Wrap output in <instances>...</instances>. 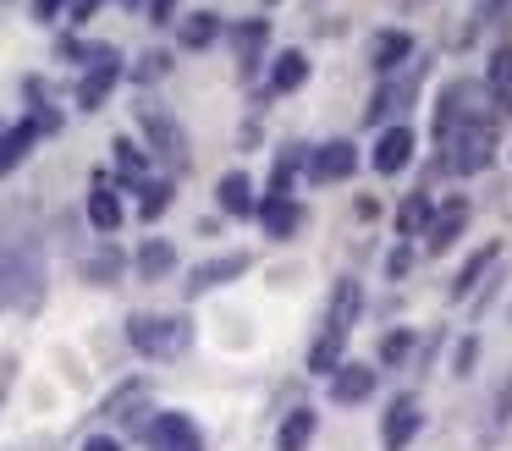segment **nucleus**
<instances>
[{
    "instance_id": "nucleus-1",
    "label": "nucleus",
    "mask_w": 512,
    "mask_h": 451,
    "mask_svg": "<svg viewBox=\"0 0 512 451\" xmlns=\"http://www.w3.org/2000/svg\"><path fill=\"white\" fill-rule=\"evenodd\" d=\"M435 149H446L441 160H446V171H457V176L490 171V160H496V121H490V110H468Z\"/></svg>"
},
{
    "instance_id": "nucleus-2",
    "label": "nucleus",
    "mask_w": 512,
    "mask_h": 451,
    "mask_svg": "<svg viewBox=\"0 0 512 451\" xmlns=\"http://www.w3.org/2000/svg\"><path fill=\"white\" fill-rule=\"evenodd\" d=\"M45 297V259L34 242L0 248V308H39Z\"/></svg>"
},
{
    "instance_id": "nucleus-3",
    "label": "nucleus",
    "mask_w": 512,
    "mask_h": 451,
    "mask_svg": "<svg viewBox=\"0 0 512 451\" xmlns=\"http://www.w3.org/2000/svg\"><path fill=\"white\" fill-rule=\"evenodd\" d=\"M127 341L144 358H177V352H188L193 325L182 314H133L127 319Z\"/></svg>"
},
{
    "instance_id": "nucleus-4",
    "label": "nucleus",
    "mask_w": 512,
    "mask_h": 451,
    "mask_svg": "<svg viewBox=\"0 0 512 451\" xmlns=\"http://www.w3.org/2000/svg\"><path fill=\"white\" fill-rule=\"evenodd\" d=\"M138 127H144L149 149H155L160 160L171 165V171H188V132H182V121L171 116V110H160V105H138Z\"/></svg>"
},
{
    "instance_id": "nucleus-5",
    "label": "nucleus",
    "mask_w": 512,
    "mask_h": 451,
    "mask_svg": "<svg viewBox=\"0 0 512 451\" xmlns=\"http://www.w3.org/2000/svg\"><path fill=\"white\" fill-rule=\"evenodd\" d=\"M419 429H424V407H419V396H408V391L391 396L386 413H380V446H386V451H408Z\"/></svg>"
},
{
    "instance_id": "nucleus-6",
    "label": "nucleus",
    "mask_w": 512,
    "mask_h": 451,
    "mask_svg": "<svg viewBox=\"0 0 512 451\" xmlns=\"http://www.w3.org/2000/svg\"><path fill=\"white\" fill-rule=\"evenodd\" d=\"M468 215H474V209H468V198H446V204L430 215V226H424V253H430V259L452 253L457 237L468 231Z\"/></svg>"
},
{
    "instance_id": "nucleus-7",
    "label": "nucleus",
    "mask_w": 512,
    "mask_h": 451,
    "mask_svg": "<svg viewBox=\"0 0 512 451\" xmlns=\"http://www.w3.org/2000/svg\"><path fill=\"white\" fill-rule=\"evenodd\" d=\"M353 171H358V143L331 138V143H320V149H309V182H314V187L347 182Z\"/></svg>"
},
{
    "instance_id": "nucleus-8",
    "label": "nucleus",
    "mask_w": 512,
    "mask_h": 451,
    "mask_svg": "<svg viewBox=\"0 0 512 451\" xmlns=\"http://www.w3.org/2000/svg\"><path fill=\"white\" fill-rule=\"evenodd\" d=\"M358 308H364V286H358L353 275H336V286H331V308H325V336H336V341L353 336Z\"/></svg>"
},
{
    "instance_id": "nucleus-9",
    "label": "nucleus",
    "mask_w": 512,
    "mask_h": 451,
    "mask_svg": "<svg viewBox=\"0 0 512 451\" xmlns=\"http://www.w3.org/2000/svg\"><path fill=\"white\" fill-rule=\"evenodd\" d=\"M149 446L155 451H204V435L188 413H160V418H149Z\"/></svg>"
},
{
    "instance_id": "nucleus-10",
    "label": "nucleus",
    "mask_w": 512,
    "mask_h": 451,
    "mask_svg": "<svg viewBox=\"0 0 512 451\" xmlns=\"http://www.w3.org/2000/svg\"><path fill=\"white\" fill-rule=\"evenodd\" d=\"M413 149H419V138L408 127H386L375 138V149H369V165H375V176H397V171H408Z\"/></svg>"
},
{
    "instance_id": "nucleus-11",
    "label": "nucleus",
    "mask_w": 512,
    "mask_h": 451,
    "mask_svg": "<svg viewBox=\"0 0 512 451\" xmlns=\"http://www.w3.org/2000/svg\"><path fill=\"white\" fill-rule=\"evenodd\" d=\"M325 380H331V402L336 407H358V402L375 396V369H369V363H336Z\"/></svg>"
},
{
    "instance_id": "nucleus-12",
    "label": "nucleus",
    "mask_w": 512,
    "mask_h": 451,
    "mask_svg": "<svg viewBox=\"0 0 512 451\" xmlns=\"http://www.w3.org/2000/svg\"><path fill=\"white\" fill-rule=\"evenodd\" d=\"M402 61H413V33L408 28H380L375 39H369V66H375V77H391Z\"/></svg>"
},
{
    "instance_id": "nucleus-13",
    "label": "nucleus",
    "mask_w": 512,
    "mask_h": 451,
    "mask_svg": "<svg viewBox=\"0 0 512 451\" xmlns=\"http://www.w3.org/2000/svg\"><path fill=\"white\" fill-rule=\"evenodd\" d=\"M248 253H221V259H204L199 270L188 275V297H204V292H215V286H226V281H237V275H248Z\"/></svg>"
},
{
    "instance_id": "nucleus-14",
    "label": "nucleus",
    "mask_w": 512,
    "mask_h": 451,
    "mask_svg": "<svg viewBox=\"0 0 512 451\" xmlns=\"http://www.w3.org/2000/svg\"><path fill=\"white\" fill-rule=\"evenodd\" d=\"M413 94H419V77H380V88H375V99H369V110H364V121L369 127H380V116H397V110H408L413 105Z\"/></svg>"
},
{
    "instance_id": "nucleus-15",
    "label": "nucleus",
    "mask_w": 512,
    "mask_h": 451,
    "mask_svg": "<svg viewBox=\"0 0 512 451\" xmlns=\"http://www.w3.org/2000/svg\"><path fill=\"white\" fill-rule=\"evenodd\" d=\"M34 143H39V121H34V116L0 132V182H6V176H12L17 165L28 160V154H34Z\"/></svg>"
},
{
    "instance_id": "nucleus-16",
    "label": "nucleus",
    "mask_w": 512,
    "mask_h": 451,
    "mask_svg": "<svg viewBox=\"0 0 512 451\" xmlns=\"http://www.w3.org/2000/svg\"><path fill=\"white\" fill-rule=\"evenodd\" d=\"M116 83H122V55H111V61L89 66V72H83V83H78V110H100L105 94H111Z\"/></svg>"
},
{
    "instance_id": "nucleus-17",
    "label": "nucleus",
    "mask_w": 512,
    "mask_h": 451,
    "mask_svg": "<svg viewBox=\"0 0 512 451\" xmlns=\"http://www.w3.org/2000/svg\"><path fill=\"white\" fill-rule=\"evenodd\" d=\"M254 215H259V226H265V237H276V242H287L292 231L303 226V209L292 204V198H276V193H270V198H259V209H254Z\"/></svg>"
},
{
    "instance_id": "nucleus-18",
    "label": "nucleus",
    "mask_w": 512,
    "mask_h": 451,
    "mask_svg": "<svg viewBox=\"0 0 512 451\" xmlns=\"http://www.w3.org/2000/svg\"><path fill=\"white\" fill-rule=\"evenodd\" d=\"M215 198H221V209H226V215H237V220H248L259 209L254 176H248V171H226L221 182H215Z\"/></svg>"
},
{
    "instance_id": "nucleus-19",
    "label": "nucleus",
    "mask_w": 512,
    "mask_h": 451,
    "mask_svg": "<svg viewBox=\"0 0 512 451\" xmlns=\"http://www.w3.org/2000/svg\"><path fill=\"white\" fill-rule=\"evenodd\" d=\"M303 83H309V50H281L270 61V88L276 94H298Z\"/></svg>"
},
{
    "instance_id": "nucleus-20",
    "label": "nucleus",
    "mask_w": 512,
    "mask_h": 451,
    "mask_svg": "<svg viewBox=\"0 0 512 451\" xmlns=\"http://www.w3.org/2000/svg\"><path fill=\"white\" fill-rule=\"evenodd\" d=\"M314 424H320V413H314V407H292V413L281 418V429H276V451H309Z\"/></svg>"
},
{
    "instance_id": "nucleus-21",
    "label": "nucleus",
    "mask_w": 512,
    "mask_h": 451,
    "mask_svg": "<svg viewBox=\"0 0 512 451\" xmlns=\"http://www.w3.org/2000/svg\"><path fill=\"white\" fill-rule=\"evenodd\" d=\"M485 94H490V105L512 110V44H501V50L490 55V66H485Z\"/></svg>"
},
{
    "instance_id": "nucleus-22",
    "label": "nucleus",
    "mask_w": 512,
    "mask_h": 451,
    "mask_svg": "<svg viewBox=\"0 0 512 451\" xmlns=\"http://www.w3.org/2000/svg\"><path fill=\"white\" fill-rule=\"evenodd\" d=\"M496 259H501V248H496V242H485V248H479L474 259H468L463 270H457V281H452V303H463L468 292H479V286H485V270H490Z\"/></svg>"
},
{
    "instance_id": "nucleus-23",
    "label": "nucleus",
    "mask_w": 512,
    "mask_h": 451,
    "mask_svg": "<svg viewBox=\"0 0 512 451\" xmlns=\"http://www.w3.org/2000/svg\"><path fill=\"white\" fill-rule=\"evenodd\" d=\"M265 39H270V22H265V17L237 22V28H232V44H237V55H243V72H254V66H259V55H265Z\"/></svg>"
},
{
    "instance_id": "nucleus-24",
    "label": "nucleus",
    "mask_w": 512,
    "mask_h": 451,
    "mask_svg": "<svg viewBox=\"0 0 512 451\" xmlns=\"http://www.w3.org/2000/svg\"><path fill=\"white\" fill-rule=\"evenodd\" d=\"M171 270H177V248L160 242V237H149L144 248H138V275H144V281H166Z\"/></svg>"
},
{
    "instance_id": "nucleus-25",
    "label": "nucleus",
    "mask_w": 512,
    "mask_h": 451,
    "mask_svg": "<svg viewBox=\"0 0 512 451\" xmlns=\"http://www.w3.org/2000/svg\"><path fill=\"white\" fill-rule=\"evenodd\" d=\"M89 226H94V231H105V237H111V231L122 226V198H116L105 182H94V193H89Z\"/></svg>"
},
{
    "instance_id": "nucleus-26",
    "label": "nucleus",
    "mask_w": 512,
    "mask_h": 451,
    "mask_svg": "<svg viewBox=\"0 0 512 451\" xmlns=\"http://www.w3.org/2000/svg\"><path fill=\"white\" fill-rule=\"evenodd\" d=\"M430 215H435V204H430V193H408L402 198V209H397V237H424V226H430Z\"/></svg>"
},
{
    "instance_id": "nucleus-27",
    "label": "nucleus",
    "mask_w": 512,
    "mask_h": 451,
    "mask_svg": "<svg viewBox=\"0 0 512 451\" xmlns=\"http://www.w3.org/2000/svg\"><path fill=\"white\" fill-rule=\"evenodd\" d=\"M177 39H182V50H210V44L221 39V17H215V11H193L177 28Z\"/></svg>"
},
{
    "instance_id": "nucleus-28",
    "label": "nucleus",
    "mask_w": 512,
    "mask_h": 451,
    "mask_svg": "<svg viewBox=\"0 0 512 451\" xmlns=\"http://www.w3.org/2000/svg\"><path fill=\"white\" fill-rule=\"evenodd\" d=\"M122 248H116V242H105L100 253H89V259H83V281H94V286H116V275H122Z\"/></svg>"
},
{
    "instance_id": "nucleus-29",
    "label": "nucleus",
    "mask_w": 512,
    "mask_h": 451,
    "mask_svg": "<svg viewBox=\"0 0 512 451\" xmlns=\"http://www.w3.org/2000/svg\"><path fill=\"white\" fill-rule=\"evenodd\" d=\"M116 149V171H122V182H133V187H144V171H149V154L138 149L133 138H116L111 143Z\"/></svg>"
},
{
    "instance_id": "nucleus-30",
    "label": "nucleus",
    "mask_w": 512,
    "mask_h": 451,
    "mask_svg": "<svg viewBox=\"0 0 512 451\" xmlns=\"http://www.w3.org/2000/svg\"><path fill=\"white\" fill-rule=\"evenodd\" d=\"M138 193H144V198H138V215H144V220H160V215L171 209V198H177V187H171V182H144Z\"/></svg>"
},
{
    "instance_id": "nucleus-31",
    "label": "nucleus",
    "mask_w": 512,
    "mask_h": 451,
    "mask_svg": "<svg viewBox=\"0 0 512 451\" xmlns=\"http://www.w3.org/2000/svg\"><path fill=\"white\" fill-rule=\"evenodd\" d=\"M166 72H171V55H166V50L138 55V66H133V77H138V83H155V77H166Z\"/></svg>"
},
{
    "instance_id": "nucleus-32",
    "label": "nucleus",
    "mask_w": 512,
    "mask_h": 451,
    "mask_svg": "<svg viewBox=\"0 0 512 451\" xmlns=\"http://www.w3.org/2000/svg\"><path fill=\"white\" fill-rule=\"evenodd\" d=\"M292 176H298V154H281V160H276V176H270V193H276V198H292V193H287Z\"/></svg>"
},
{
    "instance_id": "nucleus-33",
    "label": "nucleus",
    "mask_w": 512,
    "mask_h": 451,
    "mask_svg": "<svg viewBox=\"0 0 512 451\" xmlns=\"http://www.w3.org/2000/svg\"><path fill=\"white\" fill-rule=\"evenodd\" d=\"M408 352H413V336H408V330H391V336L380 341V363H402Z\"/></svg>"
},
{
    "instance_id": "nucleus-34",
    "label": "nucleus",
    "mask_w": 512,
    "mask_h": 451,
    "mask_svg": "<svg viewBox=\"0 0 512 451\" xmlns=\"http://www.w3.org/2000/svg\"><path fill=\"white\" fill-rule=\"evenodd\" d=\"M474 363H479V336H463L452 352V374H474Z\"/></svg>"
},
{
    "instance_id": "nucleus-35",
    "label": "nucleus",
    "mask_w": 512,
    "mask_h": 451,
    "mask_svg": "<svg viewBox=\"0 0 512 451\" xmlns=\"http://www.w3.org/2000/svg\"><path fill=\"white\" fill-rule=\"evenodd\" d=\"M490 418H496V429H507V424H512V374L501 380V391H496V407H490Z\"/></svg>"
},
{
    "instance_id": "nucleus-36",
    "label": "nucleus",
    "mask_w": 512,
    "mask_h": 451,
    "mask_svg": "<svg viewBox=\"0 0 512 451\" xmlns=\"http://www.w3.org/2000/svg\"><path fill=\"white\" fill-rule=\"evenodd\" d=\"M67 11V0H34V22H56Z\"/></svg>"
},
{
    "instance_id": "nucleus-37",
    "label": "nucleus",
    "mask_w": 512,
    "mask_h": 451,
    "mask_svg": "<svg viewBox=\"0 0 512 451\" xmlns=\"http://www.w3.org/2000/svg\"><path fill=\"white\" fill-rule=\"evenodd\" d=\"M177 17V0H149V22H171Z\"/></svg>"
},
{
    "instance_id": "nucleus-38",
    "label": "nucleus",
    "mask_w": 512,
    "mask_h": 451,
    "mask_svg": "<svg viewBox=\"0 0 512 451\" xmlns=\"http://www.w3.org/2000/svg\"><path fill=\"white\" fill-rule=\"evenodd\" d=\"M67 6H72V22H89V17H94V11H100V6H105V0H67Z\"/></svg>"
},
{
    "instance_id": "nucleus-39",
    "label": "nucleus",
    "mask_w": 512,
    "mask_h": 451,
    "mask_svg": "<svg viewBox=\"0 0 512 451\" xmlns=\"http://www.w3.org/2000/svg\"><path fill=\"white\" fill-rule=\"evenodd\" d=\"M83 451H122V440H111V435H89V440H83Z\"/></svg>"
},
{
    "instance_id": "nucleus-40",
    "label": "nucleus",
    "mask_w": 512,
    "mask_h": 451,
    "mask_svg": "<svg viewBox=\"0 0 512 451\" xmlns=\"http://www.w3.org/2000/svg\"><path fill=\"white\" fill-rule=\"evenodd\" d=\"M12 369H17V363H12V358L0 363V391H6V385H12Z\"/></svg>"
}]
</instances>
